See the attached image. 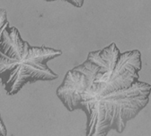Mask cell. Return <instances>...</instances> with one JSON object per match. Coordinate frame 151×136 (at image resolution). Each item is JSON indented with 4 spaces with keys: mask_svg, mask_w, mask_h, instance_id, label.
Returning <instances> with one entry per match:
<instances>
[{
    "mask_svg": "<svg viewBox=\"0 0 151 136\" xmlns=\"http://www.w3.org/2000/svg\"><path fill=\"white\" fill-rule=\"evenodd\" d=\"M151 85L137 81L133 87L106 95L96 91L81 72L72 69L57 89V96L73 112L81 110L87 116L86 135L105 136L111 130L122 133L150 101Z\"/></svg>",
    "mask_w": 151,
    "mask_h": 136,
    "instance_id": "obj_1",
    "label": "cell"
},
{
    "mask_svg": "<svg viewBox=\"0 0 151 136\" xmlns=\"http://www.w3.org/2000/svg\"><path fill=\"white\" fill-rule=\"evenodd\" d=\"M61 55L60 50L30 45L16 27H8L0 46V80L4 90L13 96L27 83L57 79L58 75L47 63Z\"/></svg>",
    "mask_w": 151,
    "mask_h": 136,
    "instance_id": "obj_2",
    "label": "cell"
},
{
    "mask_svg": "<svg viewBox=\"0 0 151 136\" xmlns=\"http://www.w3.org/2000/svg\"><path fill=\"white\" fill-rule=\"evenodd\" d=\"M74 69L84 73L91 88L101 94L126 90L139 80L141 52L134 50L122 53L113 42L89 52L87 60Z\"/></svg>",
    "mask_w": 151,
    "mask_h": 136,
    "instance_id": "obj_3",
    "label": "cell"
},
{
    "mask_svg": "<svg viewBox=\"0 0 151 136\" xmlns=\"http://www.w3.org/2000/svg\"><path fill=\"white\" fill-rule=\"evenodd\" d=\"M8 27H9V23L7 20V12L4 9L0 8V46H1V42H2L3 32Z\"/></svg>",
    "mask_w": 151,
    "mask_h": 136,
    "instance_id": "obj_4",
    "label": "cell"
},
{
    "mask_svg": "<svg viewBox=\"0 0 151 136\" xmlns=\"http://www.w3.org/2000/svg\"><path fill=\"white\" fill-rule=\"evenodd\" d=\"M45 1H47V2H52V1H57V0H45ZM64 1L68 2L71 4H73V6L78 7V8L82 7V5L84 4V0H64Z\"/></svg>",
    "mask_w": 151,
    "mask_h": 136,
    "instance_id": "obj_5",
    "label": "cell"
},
{
    "mask_svg": "<svg viewBox=\"0 0 151 136\" xmlns=\"http://www.w3.org/2000/svg\"><path fill=\"white\" fill-rule=\"evenodd\" d=\"M7 135V131H6V127L4 126V124L3 123L1 117H0V135Z\"/></svg>",
    "mask_w": 151,
    "mask_h": 136,
    "instance_id": "obj_6",
    "label": "cell"
}]
</instances>
